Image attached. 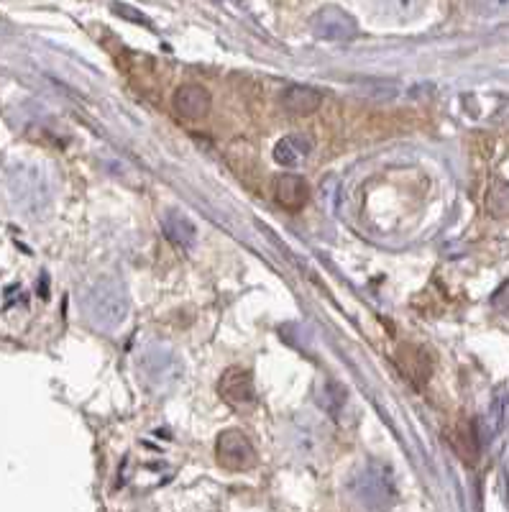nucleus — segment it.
I'll return each mask as SVG.
<instances>
[{"label": "nucleus", "mask_w": 509, "mask_h": 512, "mask_svg": "<svg viewBox=\"0 0 509 512\" xmlns=\"http://www.w3.org/2000/svg\"><path fill=\"white\" fill-rule=\"evenodd\" d=\"M353 492L366 507H387L394 500V487L389 479V469L382 464H366L356 477H353Z\"/></svg>", "instance_id": "obj_3"}, {"label": "nucleus", "mask_w": 509, "mask_h": 512, "mask_svg": "<svg viewBox=\"0 0 509 512\" xmlns=\"http://www.w3.org/2000/svg\"><path fill=\"white\" fill-rule=\"evenodd\" d=\"M313 149V141L305 139V136H284L277 146H274V159H277L282 167H297L307 159Z\"/></svg>", "instance_id": "obj_13"}, {"label": "nucleus", "mask_w": 509, "mask_h": 512, "mask_svg": "<svg viewBox=\"0 0 509 512\" xmlns=\"http://www.w3.org/2000/svg\"><path fill=\"white\" fill-rule=\"evenodd\" d=\"M162 231L164 236H167V241H172L177 249H192L197 241V228L195 223L190 221V218L182 213V210L172 208L167 210V216H164V223H162Z\"/></svg>", "instance_id": "obj_12"}, {"label": "nucleus", "mask_w": 509, "mask_h": 512, "mask_svg": "<svg viewBox=\"0 0 509 512\" xmlns=\"http://www.w3.org/2000/svg\"><path fill=\"white\" fill-rule=\"evenodd\" d=\"M492 305L497 310H509V282H504V285L499 287L497 295L492 297Z\"/></svg>", "instance_id": "obj_18"}, {"label": "nucleus", "mask_w": 509, "mask_h": 512, "mask_svg": "<svg viewBox=\"0 0 509 512\" xmlns=\"http://www.w3.org/2000/svg\"><path fill=\"white\" fill-rule=\"evenodd\" d=\"M8 187H11V198L18 210H24L29 216H41L52 203V182L47 172L36 164H18L11 172Z\"/></svg>", "instance_id": "obj_1"}, {"label": "nucleus", "mask_w": 509, "mask_h": 512, "mask_svg": "<svg viewBox=\"0 0 509 512\" xmlns=\"http://www.w3.org/2000/svg\"><path fill=\"white\" fill-rule=\"evenodd\" d=\"M141 372H144V382L157 392H169L182 377L180 361L169 349L146 351L141 359Z\"/></svg>", "instance_id": "obj_5"}, {"label": "nucleus", "mask_w": 509, "mask_h": 512, "mask_svg": "<svg viewBox=\"0 0 509 512\" xmlns=\"http://www.w3.org/2000/svg\"><path fill=\"white\" fill-rule=\"evenodd\" d=\"M174 113L185 121H203L210 113V95L200 85H182L172 98Z\"/></svg>", "instance_id": "obj_8"}, {"label": "nucleus", "mask_w": 509, "mask_h": 512, "mask_svg": "<svg viewBox=\"0 0 509 512\" xmlns=\"http://www.w3.org/2000/svg\"><path fill=\"white\" fill-rule=\"evenodd\" d=\"M394 361H397L400 372L405 374L415 387H423V384L428 382L430 369L433 367H430V359L423 349H415V346H400Z\"/></svg>", "instance_id": "obj_11"}, {"label": "nucleus", "mask_w": 509, "mask_h": 512, "mask_svg": "<svg viewBox=\"0 0 509 512\" xmlns=\"http://www.w3.org/2000/svg\"><path fill=\"white\" fill-rule=\"evenodd\" d=\"M451 446L456 448V454L461 456L466 464H474L479 456V438H476L474 425L469 420H461L451 431Z\"/></svg>", "instance_id": "obj_14"}, {"label": "nucleus", "mask_w": 509, "mask_h": 512, "mask_svg": "<svg viewBox=\"0 0 509 512\" xmlns=\"http://www.w3.org/2000/svg\"><path fill=\"white\" fill-rule=\"evenodd\" d=\"M379 3H382V11L389 18H397V21L415 18L425 6V0H379Z\"/></svg>", "instance_id": "obj_16"}, {"label": "nucleus", "mask_w": 509, "mask_h": 512, "mask_svg": "<svg viewBox=\"0 0 509 512\" xmlns=\"http://www.w3.org/2000/svg\"><path fill=\"white\" fill-rule=\"evenodd\" d=\"M315 400H318L325 410H330L333 415H338V410L346 405V390H343L338 382H333V379H323V382L318 384Z\"/></svg>", "instance_id": "obj_15"}, {"label": "nucleus", "mask_w": 509, "mask_h": 512, "mask_svg": "<svg viewBox=\"0 0 509 512\" xmlns=\"http://www.w3.org/2000/svg\"><path fill=\"white\" fill-rule=\"evenodd\" d=\"M215 456H218V464L228 472H249L259 464L254 443L236 428L220 433L218 441H215Z\"/></svg>", "instance_id": "obj_4"}, {"label": "nucleus", "mask_w": 509, "mask_h": 512, "mask_svg": "<svg viewBox=\"0 0 509 512\" xmlns=\"http://www.w3.org/2000/svg\"><path fill=\"white\" fill-rule=\"evenodd\" d=\"M87 318L103 331H113L126 320L128 300L123 285L116 280H103L87 295Z\"/></svg>", "instance_id": "obj_2"}, {"label": "nucleus", "mask_w": 509, "mask_h": 512, "mask_svg": "<svg viewBox=\"0 0 509 512\" xmlns=\"http://www.w3.org/2000/svg\"><path fill=\"white\" fill-rule=\"evenodd\" d=\"M218 392L228 405H233V408H249L256 400L254 377H251V372H246V369L241 367L228 369V372L220 377Z\"/></svg>", "instance_id": "obj_7"}, {"label": "nucleus", "mask_w": 509, "mask_h": 512, "mask_svg": "<svg viewBox=\"0 0 509 512\" xmlns=\"http://www.w3.org/2000/svg\"><path fill=\"white\" fill-rule=\"evenodd\" d=\"M474 8L484 18H509V0H474Z\"/></svg>", "instance_id": "obj_17"}, {"label": "nucleus", "mask_w": 509, "mask_h": 512, "mask_svg": "<svg viewBox=\"0 0 509 512\" xmlns=\"http://www.w3.org/2000/svg\"><path fill=\"white\" fill-rule=\"evenodd\" d=\"M274 200H277L282 208L292 210H302L310 200V185H307L305 177L300 175H279L274 180Z\"/></svg>", "instance_id": "obj_9"}, {"label": "nucleus", "mask_w": 509, "mask_h": 512, "mask_svg": "<svg viewBox=\"0 0 509 512\" xmlns=\"http://www.w3.org/2000/svg\"><path fill=\"white\" fill-rule=\"evenodd\" d=\"M279 105L292 116H310L323 105V93L307 85H292L279 95Z\"/></svg>", "instance_id": "obj_10"}, {"label": "nucleus", "mask_w": 509, "mask_h": 512, "mask_svg": "<svg viewBox=\"0 0 509 512\" xmlns=\"http://www.w3.org/2000/svg\"><path fill=\"white\" fill-rule=\"evenodd\" d=\"M310 29L323 41H351L359 36V24L338 6L320 8L310 21Z\"/></svg>", "instance_id": "obj_6"}]
</instances>
